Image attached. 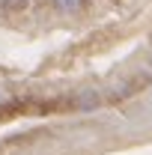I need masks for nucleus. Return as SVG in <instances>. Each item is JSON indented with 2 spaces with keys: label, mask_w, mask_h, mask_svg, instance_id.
Masks as SVG:
<instances>
[{
  "label": "nucleus",
  "mask_w": 152,
  "mask_h": 155,
  "mask_svg": "<svg viewBox=\"0 0 152 155\" xmlns=\"http://www.w3.org/2000/svg\"><path fill=\"white\" fill-rule=\"evenodd\" d=\"M21 3H24V0H0L3 9H9V6H21Z\"/></svg>",
  "instance_id": "obj_1"
}]
</instances>
